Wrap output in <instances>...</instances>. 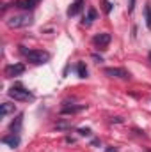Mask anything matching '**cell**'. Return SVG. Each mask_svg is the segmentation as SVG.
Here are the masks:
<instances>
[{"label":"cell","instance_id":"cell-2","mask_svg":"<svg viewBox=\"0 0 151 152\" xmlns=\"http://www.w3.org/2000/svg\"><path fill=\"white\" fill-rule=\"evenodd\" d=\"M21 53L32 64H46L50 60V53L43 51V50H25V48H21Z\"/></svg>","mask_w":151,"mask_h":152},{"label":"cell","instance_id":"cell-4","mask_svg":"<svg viewBox=\"0 0 151 152\" xmlns=\"http://www.w3.org/2000/svg\"><path fill=\"white\" fill-rule=\"evenodd\" d=\"M25 73V66L23 64H20V62H16V64H9V66H5V69H4V75L7 76V78H14V76H20Z\"/></svg>","mask_w":151,"mask_h":152},{"label":"cell","instance_id":"cell-3","mask_svg":"<svg viewBox=\"0 0 151 152\" xmlns=\"http://www.w3.org/2000/svg\"><path fill=\"white\" fill-rule=\"evenodd\" d=\"M14 101H32L34 99V94L32 92H29L27 88H23V87H13V88H9V92H7Z\"/></svg>","mask_w":151,"mask_h":152},{"label":"cell","instance_id":"cell-11","mask_svg":"<svg viewBox=\"0 0 151 152\" xmlns=\"http://www.w3.org/2000/svg\"><path fill=\"white\" fill-rule=\"evenodd\" d=\"M9 113H14V104L2 103V104H0V115H2V117H7Z\"/></svg>","mask_w":151,"mask_h":152},{"label":"cell","instance_id":"cell-23","mask_svg":"<svg viewBox=\"0 0 151 152\" xmlns=\"http://www.w3.org/2000/svg\"><path fill=\"white\" fill-rule=\"evenodd\" d=\"M148 152H151V151H148Z\"/></svg>","mask_w":151,"mask_h":152},{"label":"cell","instance_id":"cell-6","mask_svg":"<svg viewBox=\"0 0 151 152\" xmlns=\"http://www.w3.org/2000/svg\"><path fill=\"white\" fill-rule=\"evenodd\" d=\"M110 34H107V32H103V34H98V36H94L93 37V44L94 46H98V48H107L109 44H110Z\"/></svg>","mask_w":151,"mask_h":152},{"label":"cell","instance_id":"cell-10","mask_svg":"<svg viewBox=\"0 0 151 152\" xmlns=\"http://www.w3.org/2000/svg\"><path fill=\"white\" fill-rule=\"evenodd\" d=\"M98 18V12H96V9L94 7H91L89 11H87V16H85V20H84V25L85 27H89V25H93V21Z\"/></svg>","mask_w":151,"mask_h":152},{"label":"cell","instance_id":"cell-13","mask_svg":"<svg viewBox=\"0 0 151 152\" xmlns=\"http://www.w3.org/2000/svg\"><path fill=\"white\" fill-rule=\"evenodd\" d=\"M21 120H23V115H18L16 117V120H13V124H11V131L13 133H20V127H21Z\"/></svg>","mask_w":151,"mask_h":152},{"label":"cell","instance_id":"cell-17","mask_svg":"<svg viewBox=\"0 0 151 152\" xmlns=\"http://www.w3.org/2000/svg\"><path fill=\"white\" fill-rule=\"evenodd\" d=\"M103 5H105V11H107V12H110V11H112V4H110L109 0H103Z\"/></svg>","mask_w":151,"mask_h":152},{"label":"cell","instance_id":"cell-16","mask_svg":"<svg viewBox=\"0 0 151 152\" xmlns=\"http://www.w3.org/2000/svg\"><path fill=\"white\" fill-rule=\"evenodd\" d=\"M78 133H80L82 136H91V129H89V127H80Z\"/></svg>","mask_w":151,"mask_h":152},{"label":"cell","instance_id":"cell-19","mask_svg":"<svg viewBox=\"0 0 151 152\" xmlns=\"http://www.w3.org/2000/svg\"><path fill=\"white\" fill-rule=\"evenodd\" d=\"M57 127H59V129H70L71 126H70V124H64V122H61V124H57Z\"/></svg>","mask_w":151,"mask_h":152},{"label":"cell","instance_id":"cell-22","mask_svg":"<svg viewBox=\"0 0 151 152\" xmlns=\"http://www.w3.org/2000/svg\"><path fill=\"white\" fill-rule=\"evenodd\" d=\"M150 60H151V51H150Z\"/></svg>","mask_w":151,"mask_h":152},{"label":"cell","instance_id":"cell-12","mask_svg":"<svg viewBox=\"0 0 151 152\" xmlns=\"http://www.w3.org/2000/svg\"><path fill=\"white\" fill-rule=\"evenodd\" d=\"M144 18H146V27L151 30V2H146V7H144Z\"/></svg>","mask_w":151,"mask_h":152},{"label":"cell","instance_id":"cell-1","mask_svg":"<svg viewBox=\"0 0 151 152\" xmlns=\"http://www.w3.org/2000/svg\"><path fill=\"white\" fill-rule=\"evenodd\" d=\"M5 25L9 28H23V27H30L32 25V16L29 12H23V14H14L11 18L5 20Z\"/></svg>","mask_w":151,"mask_h":152},{"label":"cell","instance_id":"cell-9","mask_svg":"<svg viewBox=\"0 0 151 152\" xmlns=\"http://www.w3.org/2000/svg\"><path fill=\"white\" fill-rule=\"evenodd\" d=\"M85 108H87L85 104H80V106H62L61 113H62V115H73V113H78V112L85 110Z\"/></svg>","mask_w":151,"mask_h":152},{"label":"cell","instance_id":"cell-7","mask_svg":"<svg viewBox=\"0 0 151 152\" xmlns=\"http://www.w3.org/2000/svg\"><path fill=\"white\" fill-rule=\"evenodd\" d=\"M2 143H5V145H9V147H18L20 145V136L16 134V133H11L9 136H4L2 138Z\"/></svg>","mask_w":151,"mask_h":152},{"label":"cell","instance_id":"cell-14","mask_svg":"<svg viewBox=\"0 0 151 152\" xmlns=\"http://www.w3.org/2000/svg\"><path fill=\"white\" fill-rule=\"evenodd\" d=\"M38 2L39 0H21V2H18V7H21V9H32Z\"/></svg>","mask_w":151,"mask_h":152},{"label":"cell","instance_id":"cell-15","mask_svg":"<svg viewBox=\"0 0 151 152\" xmlns=\"http://www.w3.org/2000/svg\"><path fill=\"white\" fill-rule=\"evenodd\" d=\"M76 71H78V76H80V78H87V67H85L84 62H78Z\"/></svg>","mask_w":151,"mask_h":152},{"label":"cell","instance_id":"cell-18","mask_svg":"<svg viewBox=\"0 0 151 152\" xmlns=\"http://www.w3.org/2000/svg\"><path fill=\"white\" fill-rule=\"evenodd\" d=\"M133 9H135V0H130V4H128V12L132 14V12H133Z\"/></svg>","mask_w":151,"mask_h":152},{"label":"cell","instance_id":"cell-8","mask_svg":"<svg viewBox=\"0 0 151 152\" xmlns=\"http://www.w3.org/2000/svg\"><path fill=\"white\" fill-rule=\"evenodd\" d=\"M82 7H84V0H75L71 4V7L68 9V16H76L82 11Z\"/></svg>","mask_w":151,"mask_h":152},{"label":"cell","instance_id":"cell-5","mask_svg":"<svg viewBox=\"0 0 151 152\" xmlns=\"http://www.w3.org/2000/svg\"><path fill=\"white\" fill-rule=\"evenodd\" d=\"M103 73L107 76H110V78H121V80H128L130 78V73L126 69H123V67H107Z\"/></svg>","mask_w":151,"mask_h":152},{"label":"cell","instance_id":"cell-21","mask_svg":"<svg viewBox=\"0 0 151 152\" xmlns=\"http://www.w3.org/2000/svg\"><path fill=\"white\" fill-rule=\"evenodd\" d=\"M93 58H94V60H98V62H101V60H103V58H101V57H98V55H93Z\"/></svg>","mask_w":151,"mask_h":152},{"label":"cell","instance_id":"cell-20","mask_svg":"<svg viewBox=\"0 0 151 152\" xmlns=\"http://www.w3.org/2000/svg\"><path fill=\"white\" fill-rule=\"evenodd\" d=\"M105 152H119V151H117V149H114V147H107Z\"/></svg>","mask_w":151,"mask_h":152}]
</instances>
